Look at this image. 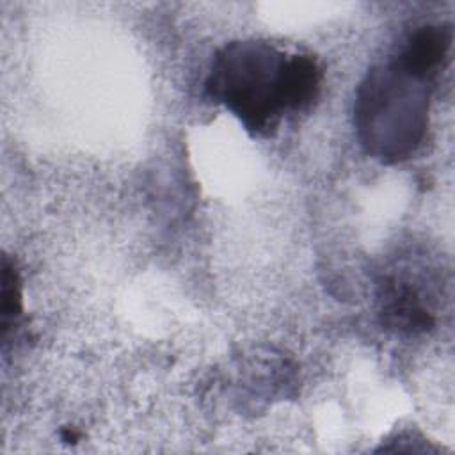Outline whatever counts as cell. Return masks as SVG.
Masks as SVG:
<instances>
[{"mask_svg":"<svg viewBox=\"0 0 455 455\" xmlns=\"http://www.w3.org/2000/svg\"><path fill=\"white\" fill-rule=\"evenodd\" d=\"M290 55L263 41H235L213 59L208 96L235 114L258 137L275 132L288 107Z\"/></svg>","mask_w":455,"mask_h":455,"instance_id":"obj_1","label":"cell"},{"mask_svg":"<svg viewBox=\"0 0 455 455\" xmlns=\"http://www.w3.org/2000/svg\"><path fill=\"white\" fill-rule=\"evenodd\" d=\"M428 85L395 60L368 71L355 94L354 123L370 155L393 164L418 148L427 128Z\"/></svg>","mask_w":455,"mask_h":455,"instance_id":"obj_2","label":"cell"},{"mask_svg":"<svg viewBox=\"0 0 455 455\" xmlns=\"http://www.w3.org/2000/svg\"><path fill=\"white\" fill-rule=\"evenodd\" d=\"M379 316L386 329L400 334L427 332L434 325V316L427 309L419 291L409 281L395 277L380 284Z\"/></svg>","mask_w":455,"mask_h":455,"instance_id":"obj_3","label":"cell"},{"mask_svg":"<svg viewBox=\"0 0 455 455\" xmlns=\"http://www.w3.org/2000/svg\"><path fill=\"white\" fill-rule=\"evenodd\" d=\"M451 39L453 32L450 25L418 27L393 60L411 75L432 82L439 66L448 57Z\"/></svg>","mask_w":455,"mask_h":455,"instance_id":"obj_4","label":"cell"},{"mask_svg":"<svg viewBox=\"0 0 455 455\" xmlns=\"http://www.w3.org/2000/svg\"><path fill=\"white\" fill-rule=\"evenodd\" d=\"M2 338L4 341L9 336V331L14 327L18 316L21 315V291L20 277L7 258L2 263Z\"/></svg>","mask_w":455,"mask_h":455,"instance_id":"obj_5","label":"cell"}]
</instances>
